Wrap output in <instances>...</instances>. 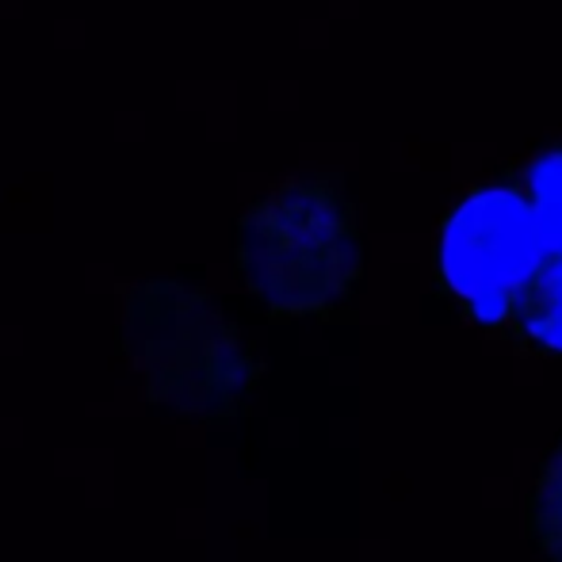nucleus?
<instances>
[{"instance_id": "1", "label": "nucleus", "mask_w": 562, "mask_h": 562, "mask_svg": "<svg viewBox=\"0 0 562 562\" xmlns=\"http://www.w3.org/2000/svg\"><path fill=\"white\" fill-rule=\"evenodd\" d=\"M363 241L337 180H283L234 226V276L276 318H329L352 303Z\"/></svg>"}, {"instance_id": "2", "label": "nucleus", "mask_w": 562, "mask_h": 562, "mask_svg": "<svg viewBox=\"0 0 562 562\" xmlns=\"http://www.w3.org/2000/svg\"><path fill=\"white\" fill-rule=\"evenodd\" d=\"M123 352L154 406L180 422H229L257 386V352L203 291L149 280L126 295Z\"/></svg>"}, {"instance_id": "3", "label": "nucleus", "mask_w": 562, "mask_h": 562, "mask_svg": "<svg viewBox=\"0 0 562 562\" xmlns=\"http://www.w3.org/2000/svg\"><path fill=\"white\" fill-rule=\"evenodd\" d=\"M543 257L540 215L525 177L479 184L448 211L437 276L479 329H513Z\"/></svg>"}, {"instance_id": "4", "label": "nucleus", "mask_w": 562, "mask_h": 562, "mask_svg": "<svg viewBox=\"0 0 562 562\" xmlns=\"http://www.w3.org/2000/svg\"><path fill=\"white\" fill-rule=\"evenodd\" d=\"M520 177L540 215L543 257L509 334L536 352L562 356V146L536 154Z\"/></svg>"}, {"instance_id": "5", "label": "nucleus", "mask_w": 562, "mask_h": 562, "mask_svg": "<svg viewBox=\"0 0 562 562\" xmlns=\"http://www.w3.org/2000/svg\"><path fill=\"white\" fill-rule=\"evenodd\" d=\"M525 532L548 562H562V437L536 467L525 497Z\"/></svg>"}]
</instances>
